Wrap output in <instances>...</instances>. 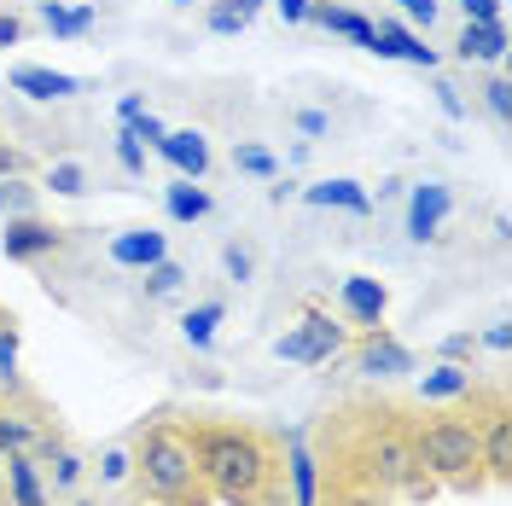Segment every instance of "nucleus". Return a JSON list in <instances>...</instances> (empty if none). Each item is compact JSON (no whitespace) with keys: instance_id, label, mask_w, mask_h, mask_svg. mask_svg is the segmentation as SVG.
<instances>
[{"instance_id":"1","label":"nucleus","mask_w":512,"mask_h":506,"mask_svg":"<svg viewBox=\"0 0 512 506\" xmlns=\"http://www.w3.org/2000/svg\"><path fill=\"white\" fill-rule=\"evenodd\" d=\"M210 495L227 506H291L286 443L251 419H181Z\"/></svg>"},{"instance_id":"2","label":"nucleus","mask_w":512,"mask_h":506,"mask_svg":"<svg viewBox=\"0 0 512 506\" xmlns=\"http://www.w3.org/2000/svg\"><path fill=\"white\" fill-rule=\"evenodd\" d=\"M128 477L134 489L146 495L152 506H216L210 483L198 472V454H192V437L181 419H146L128 443Z\"/></svg>"},{"instance_id":"3","label":"nucleus","mask_w":512,"mask_h":506,"mask_svg":"<svg viewBox=\"0 0 512 506\" xmlns=\"http://www.w3.org/2000/svg\"><path fill=\"white\" fill-rule=\"evenodd\" d=\"M414 454L431 483H448L460 495H478L483 483H489L478 425L466 413H425V419H414Z\"/></svg>"},{"instance_id":"4","label":"nucleus","mask_w":512,"mask_h":506,"mask_svg":"<svg viewBox=\"0 0 512 506\" xmlns=\"http://www.w3.org/2000/svg\"><path fill=\"white\" fill-rule=\"evenodd\" d=\"M338 349H344V326L326 315V309H303V320L274 344V355H280V361H297V367H320V361H332Z\"/></svg>"},{"instance_id":"5","label":"nucleus","mask_w":512,"mask_h":506,"mask_svg":"<svg viewBox=\"0 0 512 506\" xmlns=\"http://www.w3.org/2000/svg\"><path fill=\"white\" fill-rule=\"evenodd\" d=\"M0 251H6V262H41V256L64 251V227L47 216H6Z\"/></svg>"},{"instance_id":"6","label":"nucleus","mask_w":512,"mask_h":506,"mask_svg":"<svg viewBox=\"0 0 512 506\" xmlns=\"http://www.w3.org/2000/svg\"><path fill=\"white\" fill-rule=\"evenodd\" d=\"M355 373H367V379H402V373H414V355L396 344L384 326H367L361 344H355Z\"/></svg>"},{"instance_id":"7","label":"nucleus","mask_w":512,"mask_h":506,"mask_svg":"<svg viewBox=\"0 0 512 506\" xmlns=\"http://www.w3.org/2000/svg\"><path fill=\"white\" fill-rule=\"evenodd\" d=\"M448 210H454V192H448L443 181H419V187L408 192V239L431 245V239L443 233Z\"/></svg>"},{"instance_id":"8","label":"nucleus","mask_w":512,"mask_h":506,"mask_svg":"<svg viewBox=\"0 0 512 506\" xmlns=\"http://www.w3.org/2000/svg\"><path fill=\"white\" fill-rule=\"evenodd\" d=\"M309 24H320V30L332 35H350L361 53H379V24L373 18H361V12H350V6H332V0H309V12H303Z\"/></svg>"},{"instance_id":"9","label":"nucleus","mask_w":512,"mask_h":506,"mask_svg":"<svg viewBox=\"0 0 512 506\" xmlns=\"http://www.w3.org/2000/svg\"><path fill=\"white\" fill-rule=\"evenodd\" d=\"M338 303H344V315L367 332V326H384V309H390V291H384L373 274H350V280L338 285Z\"/></svg>"},{"instance_id":"10","label":"nucleus","mask_w":512,"mask_h":506,"mask_svg":"<svg viewBox=\"0 0 512 506\" xmlns=\"http://www.w3.org/2000/svg\"><path fill=\"white\" fill-rule=\"evenodd\" d=\"M158 152L175 163V175H187V181H204V175H210V140H204L198 128H169L158 140Z\"/></svg>"},{"instance_id":"11","label":"nucleus","mask_w":512,"mask_h":506,"mask_svg":"<svg viewBox=\"0 0 512 506\" xmlns=\"http://www.w3.org/2000/svg\"><path fill=\"white\" fill-rule=\"evenodd\" d=\"M163 256H169V245H163L158 227H128V233L111 239V262H117V268H140V274H146Z\"/></svg>"},{"instance_id":"12","label":"nucleus","mask_w":512,"mask_h":506,"mask_svg":"<svg viewBox=\"0 0 512 506\" xmlns=\"http://www.w3.org/2000/svg\"><path fill=\"white\" fill-rule=\"evenodd\" d=\"M379 59H408V64H419V70H431V64H437V47H431L425 35H414L408 24L379 18Z\"/></svg>"},{"instance_id":"13","label":"nucleus","mask_w":512,"mask_h":506,"mask_svg":"<svg viewBox=\"0 0 512 506\" xmlns=\"http://www.w3.org/2000/svg\"><path fill=\"white\" fill-rule=\"evenodd\" d=\"M454 59L501 64V59H507V24H466V30L454 35Z\"/></svg>"},{"instance_id":"14","label":"nucleus","mask_w":512,"mask_h":506,"mask_svg":"<svg viewBox=\"0 0 512 506\" xmlns=\"http://www.w3.org/2000/svg\"><path fill=\"white\" fill-rule=\"evenodd\" d=\"M0 472H6V501L12 506H53L35 472V454H0Z\"/></svg>"},{"instance_id":"15","label":"nucleus","mask_w":512,"mask_h":506,"mask_svg":"<svg viewBox=\"0 0 512 506\" xmlns=\"http://www.w3.org/2000/svg\"><path fill=\"white\" fill-rule=\"evenodd\" d=\"M472 384H478V373H472V367H460V361H437V367L419 379V402H437V408H448V402H460Z\"/></svg>"},{"instance_id":"16","label":"nucleus","mask_w":512,"mask_h":506,"mask_svg":"<svg viewBox=\"0 0 512 506\" xmlns=\"http://www.w3.org/2000/svg\"><path fill=\"white\" fill-rule=\"evenodd\" d=\"M12 88L30 94V99H70L82 82L64 76V70H47V64H18V70H12Z\"/></svg>"},{"instance_id":"17","label":"nucleus","mask_w":512,"mask_h":506,"mask_svg":"<svg viewBox=\"0 0 512 506\" xmlns=\"http://www.w3.org/2000/svg\"><path fill=\"white\" fill-rule=\"evenodd\" d=\"M303 198L320 204V210H350V216H367V210H373L367 187H361V181H344V175H338V181H315Z\"/></svg>"},{"instance_id":"18","label":"nucleus","mask_w":512,"mask_h":506,"mask_svg":"<svg viewBox=\"0 0 512 506\" xmlns=\"http://www.w3.org/2000/svg\"><path fill=\"white\" fill-rule=\"evenodd\" d=\"M163 204H169V216H175V222H204V216L216 210V204H210V192H204V187H192L187 175H175V181H169Z\"/></svg>"},{"instance_id":"19","label":"nucleus","mask_w":512,"mask_h":506,"mask_svg":"<svg viewBox=\"0 0 512 506\" xmlns=\"http://www.w3.org/2000/svg\"><path fill=\"white\" fill-rule=\"evenodd\" d=\"M256 12H262V0H210L204 24H210V35H239L256 24Z\"/></svg>"},{"instance_id":"20","label":"nucleus","mask_w":512,"mask_h":506,"mask_svg":"<svg viewBox=\"0 0 512 506\" xmlns=\"http://www.w3.org/2000/svg\"><path fill=\"white\" fill-rule=\"evenodd\" d=\"M41 24L59 35V41H76V35L94 30V6H76V12H70V6H59V0H41Z\"/></svg>"},{"instance_id":"21","label":"nucleus","mask_w":512,"mask_h":506,"mask_svg":"<svg viewBox=\"0 0 512 506\" xmlns=\"http://www.w3.org/2000/svg\"><path fill=\"white\" fill-rule=\"evenodd\" d=\"M222 303H198V309H187V315H181V338H187L192 349H210L216 344V326H222Z\"/></svg>"},{"instance_id":"22","label":"nucleus","mask_w":512,"mask_h":506,"mask_svg":"<svg viewBox=\"0 0 512 506\" xmlns=\"http://www.w3.org/2000/svg\"><path fill=\"white\" fill-rule=\"evenodd\" d=\"M233 169L251 175V181H280V158H274L268 146H256V140H239V146H233Z\"/></svg>"},{"instance_id":"23","label":"nucleus","mask_w":512,"mask_h":506,"mask_svg":"<svg viewBox=\"0 0 512 506\" xmlns=\"http://www.w3.org/2000/svg\"><path fill=\"white\" fill-rule=\"evenodd\" d=\"M35 198L41 187L30 175H0V216H35Z\"/></svg>"},{"instance_id":"24","label":"nucleus","mask_w":512,"mask_h":506,"mask_svg":"<svg viewBox=\"0 0 512 506\" xmlns=\"http://www.w3.org/2000/svg\"><path fill=\"white\" fill-rule=\"evenodd\" d=\"M41 187L59 192V198H82V192H88V169H82V163H53V169L41 175Z\"/></svg>"},{"instance_id":"25","label":"nucleus","mask_w":512,"mask_h":506,"mask_svg":"<svg viewBox=\"0 0 512 506\" xmlns=\"http://www.w3.org/2000/svg\"><path fill=\"white\" fill-rule=\"evenodd\" d=\"M181 280H187V274H181V262H169V256H163V262L146 268V297H175Z\"/></svg>"},{"instance_id":"26","label":"nucleus","mask_w":512,"mask_h":506,"mask_svg":"<svg viewBox=\"0 0 512 506\" xmlns=\"http://www.w3.org/2000/svg\"><path fill=\"white\" fill-rule=\"evenodd\" d=\"M41 460H53V489H76V483H82V460H76L64 443H53Z\"/></svg>"},{"instance_id":"27","label":"nucleus","mask_w":512,"mask_h":506,"mask_svg":"<svg viewBox=\"0 0 512 506\" xmlns=\"http://www.w3.org/2000/svg\"><path fill=\"white\" fill-rule=\"evenodd\" d=\"M117 163H123L128 175H146V146H140L128 128H117Z\"/></svg>"},{"instance_id":"28","label":"nucleus","mask_w":512,"mask_h":506,"mask_svg":"<svg viewBox=\"0 0 512 506\" xmlns=\"http://www.w3.org/2000/svg\"><path fill=\"white\" fill-rule=\"evenodd\" d=\"M396 6H402V18L419 24V30H431V24H437V12H443V0H396Z\"/></svg>"},{"instance_id":"29","label":"nucleus","mask_w":512,"mask_h":506,"mask_svg":"<svg viewBox=\"0 0 512 506\" xmlns=\"http://www.w3.org/2000/svg\"><path fill=\"white\" fill-rule=\"evenodd\" d=\"M483 105H489V111H495L501 123H507V117H512V82H507V76H495V82L483 88Z\"/></svg>"},{"instance_id":"30","label":"nucleus","mask_w":512,"mask_h":506,"mask_svg":"<svg viewBox=\"0 0 512 506\" xmlns=\"http://www.w3.org/2000/svg\"><path fill=\"white\" fill-rule=\"evenodd\" d=\"M222 268H227V280H239V285H245V280H251V268H256V262H251V251H245V245H227V251H222Z\"/></svg>"},{"instance_id":"31","label":"nucleus","mask_w":512,"mask_h":506,"mask_svg":"<svg viewBox=\"0 0 512 506\" xmlns=\"http://www.w3.org/2000/svg\"><path fill=\"white\" fill-rule=\"evenodd\" d=\"M0 379H18V332L12 326H0Z\"/></svg>"},{"instance_id":"32","label":"nucleus","mask_w":512,"mask_h":506,"mask_svg":"<svg viewBox=\"0 0 512 506\" xmlns=\"http://www.w3.org/2000/svg\"><path fill=\"white\" fill-rule=\"evenodd\" d=\"M472 355H478V338H472V332H454V338H443V361H460V367H466Z\"/></svg>"},{"instance_id":"33","label":"nucleus","mask_w":512,"mask_h":506,"mask_svg":"<svg viewBox=\"0 0 512 506\" xmlns=\"http://www.w3.org/2000/svg\"><path fill=\"white\" fill-rule=\"evenodd\" d=\"M466 24H501V0H460Z\"/></svg>"},{"instance_id":"34","label":"nucleus","mask_w":512,"mask_h":506,"mask_svg":"<svg viewBox=\"0 0 512 506\" xmlns=\"http://www.w3.org/2000/svg\"><path fill=\"white\" fill-rule=\"evenodd\" d=\"M99 477H105V483H123V477H128V448H111V454H105V466H99Z\"/></svg>"},{"instance_id":"35","label":"nucleus","mask_w":512,"mask_h":506,"mask_svg":"<svg viewBox=\"0 0 512 506\" xmlns=\"http://www.w3.org/2000/svg\"><path fill=\"white\" fill-rule=\"evenodd\" d=\"M431 94H437V105H443L448 117H466V99H460V88H448V82H437Z\"/></svg>"},{"instance_id":"36","label":"nucleus","mask_w":512,"mask_h":506,"mask_svg":"<svg viewBox=\"0 0 512 506\" xmlns=\"http://www.w3.org/2000/svg\"><path fill=\"white\" fill-rule=\"evenodd\" d=\"M483 344H489V349H512V326H507V320H495V326L483 332Z\"/></svg>"},{"instance_id":"37","label":"nucleus","mask_w":512,"mask_h":506,"mask_svg":"<svg viewBox=\"0 0 512 506\" xmlns=\"http://www.w3.org/2000/svg\"><path fill=\"white\" fill-rule=\"evenodd\" d=\"M297 128H303V134H326V111H297Z\"/></svg>"},{"instance_id":"38","label":"nucleus","mask_w":512,"mask_h":506,"mask_svg":"<svg viewBox=\"0 0 512 506\" xmlns=\"http://www.w3.org/2000/svg\"><path fill=\"white\" fill-rule=\"evenodd\" d=\"M18 35H24V18L6 12V18H0V47H18Z\"/></svg>"},{"instance_id":"39","label":"nucleus","mask_w":512,"mask_h":506,"mask_svg":"<svg viewBox=\"0 0 512 506\" xmlns=\"http://www.w3.org/2000/svg\"><path fill=\"white\" fill-rule=\"evenodd\" d=\"M274 6H280L286 24H303V12H309V0H274Z\"/></svg>"},{"instance_id":"40","label":"nucleus","mask_w":512,"mask_h":506,"mask_svg":"<svg viewBox=\"0 0 512 506\" xmlns=\"http://www.w3.org/2000/svg\"><path fill=\"white\" fill-rule=\"evenodd\" d=\"M0 175H24V158H18L6 140H0Z\"/></svg>"},{"instance_id":"41","label":"nucleus","mask_w":512,"mask_h":506,"mask_svg":"<svg viewBox=\"0 0 512 506\" xmlns=\"http://www.w3.org/2000/svg\"><path fill=\"white\" fill-rule=\"evenodd\" d=\"M140 111H146V99H140V94H128L123 105H117V117H123V123H134V117H140Z\"/></svg>"},{"instance_id":"42","label":"nucleus","mask_w":512,"mask_h":506,"mask_svg":"<svg viewBox=\"0 0 512 506\" xmlns=\"http://www.w3.org/2000/svg\"><path fill=\"white\" fill-rule=\"evenodd\" d=\"M0 326H12V315H0Z\"/></svg>"},{"instance_id":"43","label":"nucleus","mask_w":512,"mask_h":506,"mask_svg":"<svg viewBox=\"0 0 512 506\" xmlns=\"http://www.w3.org/2000/svg\"><path fill=\"white\" fill-rule=\"evenodd\" d=\"M76 506H99V501H76Z\"/></svg>"},{"instance_id":"44","label":"nucleus","mask_w":512,"mask_h":506,"mask_svg":"<svg viewBox=\"0 0 512 506\" xmlns=\"http://www.w3.org/2000/svg\"><path fill=\"white\" fill-rule=\"evenodd\" d=\"M175 6H192V0H175Z\"/></svg>"}]
</instances>
